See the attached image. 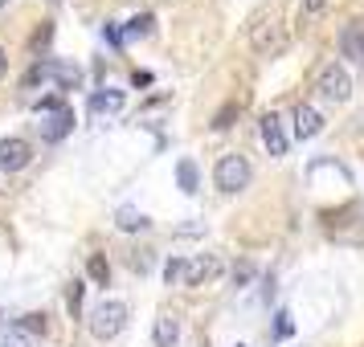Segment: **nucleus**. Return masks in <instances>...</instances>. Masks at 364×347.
I'll return each mask as SVG.
<instances>
[{"instance_id": "27", "label": "nucleus", "mask_w": 364, "mask_h": 347, "mask_svg": "<svg viewBox=\"0 0 364 347\" xmlns=\"http://www.w3.org/2000/svg\"><path fill=\"white\" fill-rule=\"evenodd\" d=\"M4 74H9V50L0 45V78H4Z\"/></svg>"}, {"instance_id": "8", "label": "nucleus", "mask_w": 364, "mask_h": 347, "mask_svg": "<svg viewBox=\"0 0 364 347\" xmlns=\"http://www.w3.org/2000/svg\"><path fill=\"white\" fill-rule=\"evenodd\" d=\"M340 53L364 66V21H348L340 29Z\"/></svg>"}, {"instance_id": "6", "label": "nucleus", "mask_w": 364, "mask_h": 347, "mask_svg": "<svg viewBox=\"0 0 364 347\" xmlns=\"http://www.w3.org/2000/svg\"><path fill=\"white\" fill-rule=\"evenodd\" d=\"M33 160V148H29V139H0V172H21V167H29Z\"/></svg>"}, {"instance_id": "12", "label": "nucleus", "mask_w": 364, "mask_h": 347, "mask_svg": "<svg viewBox=\"0 0 364 347\" xmlns=\"http://www.w3.org/2000/svg\"><path fill=\"white\" fill-rule=\"evenodd\" d=\"M90 111L95 115H115V111H123V90H95L90 94Z\"/></svg>"}, {"instance_id": "3", "label": "nucleus", "mask_w": 364, "mask_h": 347, "mask_svg": "<svg viewBox=\"0 0 364 347\" xmlns=\"http://www.w3.org/2000/svg\"><path fill=\"white\" fill-rule=\"evenodd\" d=\"M250 180H254V167H250V160L242 151H225L213 164V184L221 192H242Z\"/></svg>"}, {"instance_id": "15", "label": "nucleus", "mask_w": 364, "mask_h": 347, "mask_svg": "<svg viewBox=\"0 0 364 347\" xmlns=\"http://www.w3.org/2000/svg\"><path fill=\"white\" fill-rule=\"evenodd\" d=\"M176 180H181L184 192H197V164L193 160H181L176 164Z\"/></svg>"}, {"instance_id": "26", "label": "nucleus", "mask_w": 364, "mask_h": 347, "mask_svg": "<svg viewBox=\"0 0 364 347\" xmlns=\"http://www.w3.org/2000/svg\"><path fill=\"white\" fill-rule=\"evenodd\" d=\"M37 111H46V115H50V111H62V99H41L37 102Z\"/></svg>"}, {"instance_id": "10", "label": "nucleus", "mask_w": 364, "mask_h": 347, "mask_svg": "<svg viewBox=\"0 0 364 347\" xmlns=\"http://www.w3.org/2000/svg\"><path fill=\"white\" fill-rule=\"evenodd\" d=\"M319 131H323V115L315 106H307V102H299L295 106V135L299 139H315Z\"/></svg>"}, {"instance_id": "16", "label": "nucleus", "mask_w": 364, "mask_h": 347, "mask_svg": "<svg viewBox=\"0 0 364 347\" xmlns=\"http://www.w3.org/2000/svg\"><path fill=\"white\" fill-rule=\"evenodd\" d=\"M151 33V17L144 13V17H132L127 21V29H123V41H132V37H148Z\"/></svg>"}, {"instance_id": "11", "label": "nucleus", "mask_w": 364, "mask_h": 347, "mask_svg": "<svg viewBox=\"0 0 364 347\" xmlns=\"http://www.w3.org/2000/svg\"><path fill=\"white\" fill-rule=\"evenodd\" d=\"M181 343V319L172 311L156 314V347H176Z\"/></svg>"}, {"instance_id": "17", "label": "nucleus", "mask_w": 364, "mask_h": 347, "mask_svg": "<svg viewBox=\"0 0 364 347\" xmlns=\"http://www.w3.org/2000/svg\"><path fill=\"white\" fill-rule=\"evenodd\" d=\"M164 282L168 286H181L184 282V258H168L164 262Z\"/></svg>"}, {"instance_id": "5", "label": "nucleus", "mask_w": 364, "mask_h": 347, "mask_svg": "<svg viewBox=\"0 0 364 347\" xmlns=\"http://www.w3.org/2000/svg\"><path fill=\"white\" fill-rule=\"evenodd\" d=\"M315 90L328 102H348L352 99V78H348V70L340 62H328V66L319 70V78H315Z\"/></svg>"}, {"instance_id": "9", "label": "nucleus", "mask_w": 364, "mask_h": 347, "mask_svg": "<svg viewBox=\"0 0 364 347\" xmlns=\"http://www.w3.org/2000/svg\"><path fill=\"white\" fill-rule=\"evenodd\" d=\"M258 131H262V143H266L270 155H287V131H282V119L279 115H262Z\"/></svg>"}, {"instance_id": "19", "label": "nucleus", "mask_w": 364, "mask_h": 347, "mask_svg": "<svg viewBox=\"0 0 364 347\" xmlns=\"http://www.w3.org/2000/svg\"><path fill=\"white\" fill-rule=\"evenodd\" d=\"M274 319H279V323H274V335H279V339H287V335L295 331V323H291V311H279Z\"/></svg>"}, {"instance_id": "18", "label": "nucleus", "mask_w": 364, "mask_h": 347, "mask_svg": "<svg viewBox=\"0 0 364 347\" xmlns=\"http://www.w3.org/2000/svg\"><path fill=\"white\" fill-rule=\"evenodd\" d=\"M90 278H95V282H107V278H111V265L102 262L99 253H95V258H90Z\"/></svg>"}, {"instance_id": "24", "label": "nucleus", "mask_w": 364, "mask_h": 347, "mask_svg": "<svg viewBox=\"0 0 364 347\" xmlns=\"http://www.w3.org/2000/svg\"><path fill=\"white\" fill-rule=\"evenodd\" d=\"M237 115V106H225V111H217V119H213V127L217 131H225V127H230V119Z\"/></svg>"}, {"instance_id": "20", "label": "nucleus", "mask_w": 364, "mask_h": 347, "mask_svg": "<svg viewBox=\"0 0 364 347\" xmlns=\"http://www.w3.org/2000/svg\"><path fill=\"white\" fill-rule=\"evenodd\" d=\"M33 339L29 335H21V331H9V335H0V347H29Z\"/></svg>"}, {"instance_id": "23", "label": "nucleus", "mask_w": 364, "mask_h": 347, "mask_svg": "<svg viewBox=\"0 0 364 347\" xmlns=\"http://www.w3.org/2000/svg\"><path fill=\"white\" fill-rule=\"evenodd\" d=\"M66 302H70V311L78 314V307H82V282H74V286H70V294H66Z\"/></svg>"}, {"instance_id": "7", "label": "nucleus", "mask_w": 364, "mask_h": 347, "mask_svg": "<svg viewBox=\"0 0 364 347\" xmlns=\"http://www.w3.org/2000/svg\"><path fill=\"white\" fill-rule=\"evenodd\" d=\"M221 274V262H217L213 253H200L193 262H184V282L181 286H200V282H213Z\"/></svg>"}, {"instance_id": "14", "label": "nucleus", "mask_w": 364, "mask_h": 347, "mask_svg": "<svg viewBox=\"0 0 364 347\" xmlns=\"http://www.w3.org/2000/svg\"><path fill=\"white\" fill-rule=\"evenodd\" d=\"M115 225H119L123 233H135V229H148L151 221H148L144 213H139V209H132V204H123V209L115 213Z\"/></svg>"}, {"instance_id": "1", "label": "nucleus", "mask_w": 364, "mask_h": 347, "mask_svg": "<svg viewBox=\"0 0 364 347\" xmlns=\"http://www.w3.org/2000/svg\"><path fill=\"white\" fill-rule=\"evenodd\" d=\"M250 45L262 57H270V53H279L287 45V29H282L279 9H262V13L250 17Z\"/></svg>"}, {"instance_id": "21", "label": "nucleus", "mask_w": 364, "mask_h": 347, "mask_svg": "<svg viewBox=\"0 0 364 347\" xmlns=\"http://www.w3.org/2000/svg\"><path fill=\"white\" fill-rule=\"evenodd\" d=\"M21 335H29V331H46V314H25V323H21Z\"/></svg>"}, {"instance_id": "4", "label": "nucleus", "mask_w": 364, "mask_h": 347, "mask_svg": "<svg viewBox=\"0 0 364 347\" xmlns=\"http://www.w3.org/2000/svg\"><path fill=\"white\" fill-rule=\"evenodd\" d=\"M78 78H82V74H78V66H66V62H53V57H46V62H33V66H29V74H25V86H29V90H33L37 82H58V86H78Z\"/></svg>"}, {"instance_id": "22", "label": "nucleus", "mask_w": 364, "mask_h": 347, "mask_svg": "<svg viewBox=\"0 0 364 347\" xmlns=\"http://www.w3.org/2000/svg\"><path fill=\"white\" fill-rule=\"evenodd\" d=\"M299 9H303V17H319L328 9V0H299Z\"/></svg>"}, {"instance_id": "25", "label": "nucleus", "mask_w": 364, "mask_h": 347, "mask_svg": "<svg viewBox=\"0 0 364 347\" xmlns=\"http://www.w3.org/2000/svg\"><path fill=\"white\" fill-rule=\"evenodd\" d=\"M102 37H107L115 50H123V29H119V25H107V29H102Z\"/></svg>"}, {"instance_id": "2", "label": "nucleus", "mask_w": 364, "mask_h": 347, "mask_svg": "<svg viewBox=\"0 0 364 347\" xmlns=\"http://www.w3.org/2000/svg\"><path fill=\"white\" fill-rule=\"evenodd\" d=\"M123 327H127V302H119V298H102L99 307L90 311V319H86V331H90L99 343L119 339Z\"/></svg>"}, {"instance_id": "13", "label": "nucleus", "mask_w": 364, "mask_h": 347, "mask_svg": "<svg viewBox=\"0 0 364 347\" xmlns=\"http://www.w3.org/2000/svg\"><path fill=\"white\" fill-rule=\"evenodd\" d=\"M74 131V115H70V111H58V115L50 119V123H46V139H50V143H58V139H66V135Z\"/></svg>"}]
</instances>
